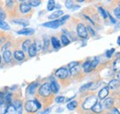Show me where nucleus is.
Here are the masks:
<instances>
[{
	"mask_svg": "<svg viewBox=\"0 0 120 114\" xmlns=\"http://www.w3.org/2000/svg\"><path fill=\"white\" fill-rule=\"evenodd\" d=\"M34 100L39 101L42 105V108L47 109L55 100V95L51 89L49 82H45L40 85L37 92L34 96Z\"/></svg>",
	"mask_w": 120,
	"mask_h": 114,
	"instance_id": "f257e3e1",
	"label": "nucleus"
},
{
	"mask_svg": "<svg viewBox=\"0 0 120 114\" xmlns=\"http://www.w3.org/2000/svg\"><path fill=\"white\" fill-rule=\"evenodd\" d=\"M79 99L78 100V112L79 114H88L91 110V108L98 101V98L95 93L84 92L80 93Z\"/></svg>",
	"mask_w": 120,
	"mask_h": 114,
	"instance_id": "f03ea898",
	"label": "nucleus"
},
{
	"mask_svg": "<svg viewBox=\"0 0 120 114\" xmlns=\"http://www.w3.org/2000/svg\"><path fill=\"white\" fill-rule=\"evenodd\" d=\"M54 75L56 78V81L58 82V84H60L63 87L69 86L70 83L72 82L70 73H69V70L68 69L67 66H62L58 69H56L55 71Z\"/></svg>",
	"mask_w": 120,
	"mask_h": 114,
	"instance_id": "7ed1b4c3",
	"label": "nucleus"
},
{
	"mask_svg": "<svg viewBox=\"0 0 120 114\" xmlns=\"http://www.w3.org/2000/svg\"><path fill=\"white\" fill-rule=\"evenodd\" d=\"M33 13V9L28 4V2L20 1L19 4H18L14 14L16 16V18H29L31 17Z\"/></svg>",
	"mask_w": 120,
	"mask_h": 114,
	"instance_id": "20e7f679",
	"label": "nucleus"
},
{
	"mask_svg": "<svg viewBox=\"0 0 120 114\" xmlns=\"http://www.w3.org/2000/svg\"><path fill=\"white\" fill-rule=\"evenodd\" d=\"M23 109L25 114H36L40 109H42V105L36 100H28L24 102Z\"/></svg>",
	"mask_w": 120,
	"mask_h": 114,
	"instance_id": "39448f33",
	"label": "nucleus"
},
{
	"mask_svg": "<svg viewBox=\"0 0 120 114\" xmlns=\"http://www.w3.org/2000/svg\"><path fill=\"white\" fill-rule=\"evenodd\" d=\"M73 19H74V22H75V29L77 36L79 39H82V40L89 39L90 35L88 33L86 25L84 23H82L81 21H75V18H73Z\"/></svg>",
	"mask_w": 120,
	"mask_h": 114,
	"instance_id": "423d86ee",
	"label": "nucleus"
},
{
	"mask_svg": "<svg viewBox=\"0 0 120 114\" xmlns=\"http://www.w3.org/2000/svg\"><path fill=\"white\" fill-rule=\"evenodd\" d=\"M81 64H82V63H81ZM81 64H79V65H77V66H75V67H73V68H71V69H69V73H70V76H71L72 81H73V80L79 81V80H82V79L85 77L86 74L82 70Z\"/></svg>",
	"mask_w": 120,
	"mask_h": 114,
	"instance_id": "0eeeda50",
	"label": "nucleus"
},
{
	"mask_svg": "<svg viewBox=\"0 0 120 114\" xmlns=\"http://www.w3.org/2000/svg\"><path fill=\"white\" fill-rule=\"evenodd\" d=\"M40 82L39 81H33L30 84H29V86L26 88V95L27 97H30V96H35L37 89L40 86Z\"/></svg>",
	"mask_w": 120,
	"mask_h": 114,
	"instance_id": "6e6552de",
	"label": "nucleus"
},
{
	"mask_svg": "<svg viewBox=\"0 0 120 114\" xmlns=\"http://www.w3.org/2000/svg\"><path fill=\"white\" fill-rule=\"evenodd\" d=\"M13 57L18 63H21L23 61H25L26 59V55L25 53L18 47L14 46V50H13Z\"/></svg>",
	"mask_w": 120,
	"mask_h": 114,
	"instance_id": "1a4fd4ad",
	"label": "nucleus"
},
{
	"mask_svg": "<svg viewBox=\"0 0 120 114\" xmlns=\"http://www.w3.org/2000/svg\"><path fill=\"white\" fill-rule=\"evenodd\" d=\"M119 85H120V81H118L116 78H113L108 83L107 87H108L110 93H115V92H116V91L119 90Z\"/></svg>",
	"mask_w": 120,
	"mask_h": 114,
	"instance_id": "9d476101",
	"label": "nucleus"
},
{
	"mask_svg": "<svg viewBox=\"0 0 120 114\" xmlns=\"http://www.w3.org/2000/svg\"><path fill=\"white\" fill-rule=\"evenodd\" d=\"M88 114H105V110L103 108L102 102L98 100L96 102V104L91 108V110Z\"/></svg>",
	"mask_w": 120,
	"mask_h": 114,
	"instance_id": "9b49d317",
	"label": "nucleus"
},
{
	"mask_svg": "<svg viewBox=\"0 0 120 114\" xmlns=\"http://www.w3.org/2000/svg\"><path fill=\"white\" fill-rule=\"evenodd\" d=\"M102 105H103V108H104V110H105V111L106 110H109L110 109H112V108L115 107V99L113 97L109 96L105 100H103Z\"/></svg>",
	"mask_w": 120,
	"mask_h": 114,
	"instance_id": "f8f14e48",
	"label": "nucleus"
},
{
	"mask_svg": "<svg viewBox=\"0 0 120 114\" xmlns=\"http://www.w3.org/2000/svg\"><path fill=\"white\" fill-rule=\"evenodd\" d=\"M32 43V41L30 39H23L20 43H19V46H20V50L24 53H28V51H29V48Z\"/></svg>",
	"mask_w": 120,
	"mask_h": 114,
	"instance_id": "ddd939ff",
	"label": "nucleus"
},
{
	"mask_svg": "<svg viewBox=\"0 0 120 114\" xmlns=\"http://www.w3.org/2000/svg\"><path fill=\"white\" fill-rule=\"evenodd\" d=\"M109 94H110V91L107 87V86H105L104 87H102L99 92H98V95H97V98H98V100L101 101V100H105L107 97H109Z\"/></svg>",
	"mask_w": 120,
	"mask_h": 114,
	"instance_id": "4468645a",
	"label": "nucleus"
},
{
	"mask_svg": "<svg viewBox=\"0 0 120 114\" xmlns=\"http://www.w3.org/2000/svg\"><path fill=\"white\" fill-rule=\"evenodd\" d=\"M12 57H13V51L12 50L8 49L5 52H3V60H4L5 64H10L12 61Z\"/></svg>",
	"mask_w": 120,
	"mask_h": 114,
	"instance_id": "2eb2a0df",
	"label": "nucleus"
},
{
	"mask_svg": "<svg viewBox=\"0 0 120 114\" xmlns=\"http://www.w3.org/2000/svg\"><path fill=\"white\" fill-rule=\"evenodd\" d=\"M49 83H50L51 89H52V91H53L54 95L57 94V93L59 92V90H60V89H59L60 85L58 84V82L56 81V78H54V77H52V78H51V81H50Z\"/></svg>",
	"mask_w": 120,
	"mask_h": 114,
	"instance_id": "dca6fc26",
	"label": "nucleus"
},
{
	"mask_svg": "<svg viewBox=\"0 0 120 114\" xmlns=\"http://www.w3.org/2000/svg\"><path fill=\"white\" fill-rule=\"evenodd\" d=\"M111 69L115 74L120 72V57H116V59L111 63Z\"/></svg>",
	"mask_w": 120,
	"mask_h": 114,
	"instance_id": "f3484780",
	"label": "nucleus"
},
{
	"mask_svg": "<svg viewBox=\"0 0 120 114\" xmlns=\"http://www.w3.org/2000/svg\"><path fill=\"white\" fill-rule=\"evenodd\" d=\"M61 26L59 20L58 19H56V20H51V21H48V22H45L43 24V27L45 28H57L58 27Z\"/></svg>",
	"mask_w": 120,
	"mask_h": 114,
	"instance_id": "a211bd4d",
	"label": "nucleus"
},
{
	"mask_svg": "<svg viewBox=\"0 0 120 114\" xmlns=\"http://www.w3.org/2000/svg\"><path fill=\"white\" fill-rule=\"evenodd\" d=\"M50 43H51V45H52L53 49L56 50V51L59 50L60 48H61V46H62V45H61V43H60V41L56 37V36H52V37H51Z\"/></svg>",
	"mask_w": 120,
	"mask_h": 114,
	"instance_id": "6ab92c4d",
	"label": "nucleus"
},
{
	"mask_svg": "<svg viewBox=\"0 0 120 114\" xmlns=\"http://www.w3.org/2000/svg\"><path fill=\"white\" fill-rule=\"evenodd\" d=\"M34 32H35V30L30 28H23L22 29H19V30L17 31V33L19 35H23V36H30Z\"/></svg>",
	"mask_w": 120,
	"mask_h": 114,
	"instance_id": "aec40b11",
	"label": "nucleus"
},
{
	"mask_svg": "<svg viewBox=\"0 0 120 114\" xmlns=\"http://www.w3.org/2000/svg\"><path fill=\"white\" fill-rule=\"evenodd\" d=\"M110 96L115 99V106L120 110V90L115 93H110Z\"/></svg>",
	"mask_w": 120,
	"mask_h": 114,
	"instance_id": "412c9836",
	"label": "nucleus"
},
{
	"mask_svg": "<svg viewBox=\"0 0 120 114\" xmlns=\"http://www.w3.org/2000/svg\"><path fill=\"white\" fill-rule=\"evenodd\" d=\"M42 43H43V52H45V53L48 52V51H49V48H50V46H51V43H50V39H49L46 35L44 36Z\"/></svg>",
	"mask_w": 120,
	"mask_h": 114,
	"instance_id": "4be33fe9",
	"label": "nucleus"
},
{
	"mask_svg": "<svg viewBox=\"0 0 120 114\" xmlns=\"http://www.w3.org/2000/svg\"><path fill=\"white\" fill-rule=\"evenodd\" d=\"M81 67L82 70L85 74H89L90 72H92L91 67H90V60H86L81 64Z\"/></svg>",
	"mask_w": 120,
	"mask_h": 114,
	"instance_id": "5701e85b",
	"label": "nucleus"
},
{
	"mask_svg": "<svg viewBox=\"0 0 120 114\" xmlns=\"http://www.w3.org/2000/svg\"><path fill=\"white\" fill-rule=\"evenodd\" d=\"M37 53H38V51L36 49L35 43H32L31 45L30 46V48H29V51H28V56L30 58H33V57H35L37 55Z\"/></svg>",
	"mask_w": 120,
	"mask_h": 114,
	"instance_id": "b1692460",
	"label": "nucleus"
},
{
	"mask_svg": "<svg viewBox=\"0 0 120 114\" xmlns=\"http://www.w3.org/2000/svg\"><path fill=\"white\" fill-rule=\"evenodd\" d=\"M63 15H64V12H63L62 10H57V11L52 13L50 16H48V18H49V19L56 20V19H58L61 17H63Z\"/></svg>",
	"mask_w": 120,
	"mask_h": 114,
	"instance_id": "393cba45",
	"label": "nucleus"
},
{
	"mask_svg": "<svg viewBox=\"0 0 120 114\" xmlns=\"http://www.w3.org/2000/svg\"><path fill=\"white\" fill-rule=\"evenodd\" d=\"M112 4H114V5H115V6L113 7V9H112L113 14L115 15V17H116L117 19H120V7L116 5V1H115V2H113Z\"/></svg>",
	"mask_w": 120,
	"mask_h": 114,
	"instance_id": "a878e982",
	"label": "nucleus"
},
{
	"mask_svg": "<svg viewBox=\"0 0 120 114\" xmlns=\"http://www.w3.org/2000/svg\"><path fill=\"white\" fill-rule=\"evenodd\" d=\"M11 21L15 24H19V25H21L23 27H26L29 25V22L26 20V19H23V18H13L11 19Z\"/></svg>",
	"mask_w": 120,
	"mask_h": 114,
	"instance_id": "bb28decb",
	"label": "nucleus"
},
{
	"mask_svg": "<svg viewBox=\"0 0 120 114\" xmlns=\"http://www.w3.org/2000/svg\"><path fill=\"white\" fill-rule=\"evenodd\" d=\"M60 41H61L60 42L61 45H63V46H67V45H68L70 43V40L65 34H63V33L60 34Z\"/></svg>",
	"mask_w": 120,
	"mask_h": 114,
	"instance_id": "cd10ccee",
	"label": "nucleus"
},
{
	"mask_svg": "<svg viewBox=\"0 0 120 114\" xmlns=\"http://www.w3.org/2000/svg\"><path fill=\"white\" fill-rule=\"evenodd\" d=\"M78 104H79L78 100H72V101H70V102H68L67 104V108L69 110H75L78 108Z\"/></svg>",
	"mask_w": 120,
	"mask_h": 114,
	"instance_id": "c85d7f7f",
	"label": "nucleus"
},
{
	"mask_svg": "<svg viewBox=\"0 0 120 114\" xmlns=\"http://www.w3.org/2000/svg\"><path fill=\"white\" fill-rule=\"evenodd\" d=\"M97 11H98L99 16H100L102 18H104V19H106V18H107V13H106V11H105V8H104L103 7L99 6V7H97Z\"/></svg>",
	"mask_w": 120,
	"mask_h": 114,
	"instance_id": "c756f323",
	"label": "nucleus"
},
{
	"mask_svg": "<svg viewBox=\"0 0 120 114\" xmlns=\"http://www.w3.org/2000/svg\"><path fill=\"white\" fill-rule=\"evenodd\" d=\"M0 28L3 31H8L10 30V26L8 24V22H6L5 20L0 19Z\"/></svg>",
	"mask_w": 120,
	"mask_h": 114,
	"instance_id": "7c9ffc66",
	"label": "nucleus"
},
{
	"mask_svg": "<svg viewBox=\"0 0 120 114\" xmlns=\"http://www.w3.org/2000/svg\"><path fill=\"white\" fill-rule=\"evenodd\" d=\"M8 36H9V35H8V34H6L4 32H0V46H3L7 42L9 41V40L7 39Z\"/></svg>",
	"mask_w": 120,
	"mask_h": 114,
	"instance_id": "2f4dec72",
	"label": "nucleus"
},
{
	"mask_svg": "<svg viewBox=\"0 0 120 114\" xmlns=\"http://www.w3.org/2000/svg\"><path fill=\"white\" fill-rule=\"evenodd\" d=\"M5 114H17V110L14 107L13 104H9L8 106V109H7V111Z\"/></svg>",
	"mask_w": 120,
	"mask_h": 114,
	"instance_id": "473e14b6",
	"label": "nucleus"
},
{
	"mask_svg": "<svg viewBox=\"0 0 120 114\" xmlns=\"http://www.w3.org/2000/svg\"><path fill=\"white\" fill-rule=\"evenodd\" d=\"M8 104H7L5 101H1L0 102V114H5L7 111Z\"/></svg>",
	"mask_w": 120,
	"mask_h": 114,
	"instance_id": "72a5a7b5",
	"label": "nucleus"
},
{
	"mask_svg": "<svg viewBox=\"0 0 120 114\" xmlns=\"http://www.w3.org/2000/svg\"><path fill=\"white\" fill-rule=\"evenodd\" d=\"M55 8H56V2L54 0L48 1V3H47V10L48 11H51V10H53Z\"/></svg>",
	"mask_w": 120,
	"mask_h": 114,
	"instance_id": "f704fd0d",
	"label": "nucleus"
},
{
	"mask_svg": "<svg viewBox=\"0 0 120 114\" xmlns=\"http://www.w3.org/2000/svg\"><path fill=\"white\" fill-rule=\"evenodd\" d=\"M41 3L42 2L40 0H30V1H28V4L30 5L31 7H36L40 6Z\"/></svg>",
	"mask_w": 120,
	"mask_h": 114,
	"instance_id": "c9c22d12",
	"label": "nucleus"
},
{
	"mask_svg": "<svg viewBox=\"0 0 120 114\" xmlns=\"http://www.w3.org/2000/svg\"><path fill=\"white\" fill-rule=\"evenodd\" d=\"M105 114H120V110L115 106L114 108L110 109L109 110H106V111H105Z\"/></svg>",
	"mask_w": 120,
	"mask_h": 114,
	"instance_id": "e433bc0d",
	"label": "nucleus"
},
{
	"mask_svg": "<svg viewBox=\"0 0 120 114\" xmlns=\"http://www.w3.org/2000/svg\"><path fill=\"white\" fill-rule=\"evenodd\" d=\"M81 64V62H80V61H75V62H71V63H69V64L67 65V67H68V69L69 70V69H71V68L75 67V66L79 65V64Z\"/></svg>",
	"mask_w": 120,
	"mask_h": 114,
	"instance_id": "4c0bfd02",
	"label": "nucleus"
},
{
	"mask_svg": "<svg viewBox=\"0 0 120 114\" xmlns=\"http://www.w3.org/2000/svg\"><path fill=\"white\" fill-rule=\"evenodd\" d=\"M11 44H12L11 41H8V42H7V43H5V44L2 46V48H1V51H2V53H3V52H5L6 50L9 49V48H10V46H11Z\"/></svg>",
	"mask_w": 120,
	"mask_h": 114,
	"instance_id": "58836bf2",
	"label": "nucleus"
},
{
	"mask_svg": "<svg viewBox=\"0 0 120 114\" xmlns=\"http://www.w3.org/2000/svg\"><path fill=\"white\" fill-rule=\"evenodd\" d=\"M6 18H7V12H6V10L2 7H0V19L5 20Z\"/></svg>",
	"mask_w": 120,
	"mask_h": 114,
	"instance_id": "ea45409f",
	"label": "nucleus"
},
{
	"mask_svg": "<svg viewBox=\"0 0 120 114\" xmlns=\"http://www.w3.org/2000/svg\"><path fill=\"white\" fill-rule=\"evenodd\" d=\"M68 18H70V16H69V15H66V16H63V17H61L60 18H58V20H59L60 24L63 25V24L66 23V21H67Z\"/></svg>",
	"mask_w": 120,
	"mask_h": 114,
	"instance_id": "a19ab883",
	"label": "nucleus"
},
{
	"mask_svg": "<svg viewBox=\"0 0 120 114\" xmlns=\"http://www.w3.org/2000/svg\"><path fill=\"white\" fill-rule=\"evenodd\" d=\"M65 6H66V7H67L68 9H71V8L73 7V6H74V3H73L72 0H67V1L65 2Z\"/></svg>",
	"mask_w": 120,
	"mask_h": 114,
	"instance_id": "79ce46f5",
	"label": "nucleus"
},
{
	"mask_svg": "<svg viewBox=\"0 0 120 114\" xmlns=\"http://www.w3.org/2000/svg\"><path fill=\"white\" fill-rule=\"evenodd\" d=\"M115 48H112L111 50H108L106 53H105V56H106V58L107 59H111V57H112V55H113V53H115Z\"/></svg>",
	"mask_w": 120,
	"mask_h": 114,
	"instance_id": "37998d69",
	"label": "nucleus"
},
{
	"mask_svg": "<svg viewBox=\"0 0 120 114\" xmlns=\"http://www.w3.org/2000/svg\"><path fill=\"white\" fill-rule=\"evenodd\" d=\"M65 100H66V99H65V97H64V96H57L56 98H55V101H56V103H58V104L63 103Z\"/></svg>",
	"mask_w": 120,
	"mask_h": 114,
	"instance_id": "c03bdc74",
	"label": "nucleus"
},
{
	"mask_svg": "<svg viewBox=\"0 0 120 114\" xmlns=\"http://www.w3.org/2000/svg\"><path fill=\"white\" fill-rule=\"evenodd\" d=\"M87 27V30H88V33H89V35H91V36H95V31H94V29L91 28V26L90 25H87L86 26Z\"/></svg>",
	"mask_w": 120,
	"mask_h": 114,
	"instance_id": "a18cd8bd",
	"label": "nucleus"
},
{
	"mask_svg": "<svg viewBox=\"0 0 120 114\" xmlns=\"http://www.w3.org/2000/svg\"><path fill=\"white\" fill-rule=\"evenodd\" d=\"M106 13H107V18H109L110 21H111L113 24H116V18H113V16L110 14V12H106Z\"/></svg>",
	"mask_w": 120,
	"mask_h": 114,
	"instance_id": "49530a36",
	"label": "nucleus"
},
{
	"mask_svg": "<svg viewBox=\"0 0 120 114\" xmlns=\"http://www.w3.org/2000/svg\"><path fill=\"white\" fill-rule=\"evenodd\" d=\"M115 78H116V79H117L118 81H120V72L115 74Z\"/></svg>",
	"mask_w": 120,
	"mask_h": 114,
	"instance_id": "de8ad7c7",
	"label": "nucleus"
},
{
	"mask_svg": "<svg viewBox=\"0 0 120 114\" xmlns=\"http://www.w3.org/2000/svg\"><path fill=\"white\" fill-rule=\"evenodd\" d=\"M50 111H51V110H50V109H49V108H47V109H45V111H43L41 114H48V113H50Z\"/></svg>",
	"mask_w": 120,
	"mask_h": 114,
	"instance_id": "09e8293b",
	"label": "nucleus"
},
{
	"mask_svg": "<svg viewBox=\"0 0 120 114\" xmlns=\"http://www.w3.org/2000/svg\"><path fill=\"white\" fill-rule=\"evenodd\" d=\"M60 7H61V6L59 4H56V8H60Z\"/></svg>",
	"mask_w": 120,
	"mask_h": 114,
	"instance_id": "8fccbe9b",
	"label": "nucleus"
},
{
	"mask_svg": "<svg viewBox=\"0 0 120 114\" xmlns=\"http://www.w3.org/2000/svg\"><path fill=\"white\" fill-rule=\"evenodd\" d=\"M117 44H118V45H120V36L117 38Z\"/></svg>",
	"mask_w": 120,
	"mask_h": 114,
	"instance_id": "3c124183",
	"label": "nucleus"
},
{
	"mask_svg": "<svg viewBox=\"0 0 120 114\" xmlns=\"http://www.w3.org/2000/svg\"><path fill=\"white\" fill-rule=\"evenodd\" d=\"M61 111H63V109H61V108H60V109L57 110V112H61Z\"/></svg>",
	"mask_w": 120,
	"mask_h": 114,
	"instance_id": "603ef678",
	"label": "nucleus"
},
{
	"mask_svg": "<svg viewBox=\"0 0 120 114\" xmlns=\"http://www.w3.org/2000/svg\"><path fill=\"white\" fill-rule=\"evenodd\" d=\"M116 5L120 7V1H116Z\"/></svg>",
	"mask_w": 120,
	"mask_h": 114,
	"instance_id": "864d4df0",
	"label": "nucleus"
},
{
	"mask_svg": "<svg viewBox=\"0 0 120 114\" xmlns=\"http://www.w3.org/2000/svg\"><path fill=\"white\" fill-rule=\"evenodd\" d=\"M1 62H2V58H1V55H0V64H1Z\"/></svg>",
	"mask_w": 120,
	"mask_h": 114,
	"instance_id": "5fc2aeb1",
	"label": "nucleus"
}]
</instances>
